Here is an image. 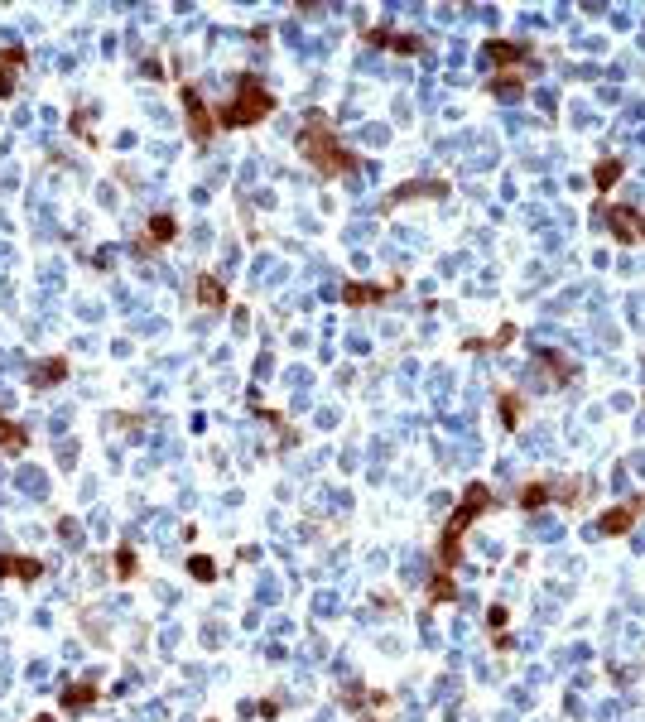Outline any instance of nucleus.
Listing matches in <instances>:
<instances>
[{"label":"nucleus","instance_id":"f257e3e1","mask_svg":"<svg viewBox=\"0 0 645 722\" xmlns=\"http://www.w3.org/2000/svg\"><path fill=\"white\" fill-rule=\"evenodd\" d=\"M299 145H304V154H308L323 173H342V169H352V164H356L352 154H342V149H337V140H332L323 125H308V130L299 135Z\"/></svg>","mask_w":645,"mask_h":722},{"label":"nucleus","instance_id":"f03ea898","mask_svg":"<svg viewBox=\"0 0 645 722\" xmlns=\"http://www.w3.org/2000/svg\"><path fill=\"white\" fill-rule=\"evenodd\" d=\"M270 106H275V101H270V92H265L260 82H246V92L227 106V116H222V121H227V125H251V121H260Z\"/></svg>","mask_w":645,"mask_h":722},{"label":"nucleus","instance_id":"7ed1b4c3","mask_svg":"<svg viewBox=\"0 0 645 722\" xmlns=\"http://www.w3.org/2000/svg\"><path fill=\"white\" fill-rule=\"evenodd\" d=\"M482 506H487V487H472V492H467V501H463V511H458V516H453V525H448V549H443V559H448V564L458 559V540H463L467 520H472Z\"/></svg>","mask_w":645,"mask_h":722},{"label":"nucleus","instance_id":"20e7f679","mask_svg":"<svg viewBox=\"0 0 645 722\" xmlns=\"http://www.w3.org/2000/svg\"><path fill=\"white\" fill-rule=\"evenodd\" d=\"M183 101H188V111H193V135H197V140H207V130H212V121L202 116V101H197V92L188 87V92H183Z\"/></svg>","mask_w":645,"mask_h":722},{"label":"nucleus","instance_id":"39448f33","mask_svg":"<svg viewBox=\"0 0 645 722\" xmlns=\"http://www.w3.org/2000/svg\"><path fill=\"white\" fill-rule=\"evenodd\" d=\"M611 221H616V236H621V241H635V236H640V217H635V212H611Z\"/></svg>","mask_w":645,"mask_h":722},{"label":"nucleus","instance_id":"423d86ee","mask_svg":"<svg viewBox=\"0 0 645 722\" xmlns=\"http://www.w3.org/2000/svg\"><path fill=\"white\" fill-rule=\"evenodd\" d=\"M631 516H635V506H621V511H611V516L602 520V530H607V535H616L621 525H631Z\"/></svg>","mask_w":645,"mask_h":722},{"label":"nucleus","instance_id":"0eeeda50","mask_svg":"<svg viewBox=\"0 0 645 722\" xmlns=\"http://www.w3.org/2000/svg\"><path fill=\"white\" fill-rule=\"evenodd\" d=\"M202 304H212V309H217V304H222V285H212V280H202Z\"/></svg>","mask_w":645,"mask_h":722}]
</instances>
